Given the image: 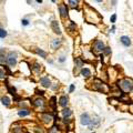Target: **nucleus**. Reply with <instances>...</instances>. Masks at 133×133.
Wrapping results in <instances>:
<instances>
[{
    "label": "nucleus",
    "mask_w": 133,
    "mask_h": 133,
    "mask_svg": "<svg viewBox=\"0 0 133 133\" xmlns=\"http://www.w3.org/2000/svg\"><path fill=\"white\" fill-rule=\"evenodd\" d=\"M85 20H87L89 23H99L100 20H101V18H100V16L98 15V12L95 11V10L91 9L90 7H87V9H85Z\"/></svg>",
    "instance_id": "obj_1"
},
{
    "label": "nucleus",
    "mask_w": 133,
    "mask_h": 133,
    "mask_svg": "<svg viewBox=\"0 0 133 133\" xmlns=\"http://www.w3.org/2000/svg\"><path fill=\"white\" fill-rule=\"evenodd\" d=\"M118 85L124 93H129L133 88V82L130 79H123V80H121V81H119Z\"/></svg>",
    "instance_id": "obj_2"
},
{
    "label": "nucleus",
    "mask_w": 133,
    "mask_h": 133,
    "mask_svg": "<svg viewBox=\"0 0 133 133\" xmlns=\"http://www.w3.org/2000/svg\"><path fill=\"white\" fill-rule=\"evenodd\" d=\"M7 63L10 67H15L17 63V53L16 52H10L7 57Z\"/></svg>",
    "instance_id": "obj_3"
},
{
    "label": "nucleus",
    "mask_w": 133,
    "mask_h": 133,
    "mask_svg": "<svg viewBox=\"0 0 133 133\" xmlns=\"http://www.w3.org/2000/svg\"><path fill=\"white\" fill-rule=\"evenodd\" d=\"M91 120L92 119L90 118L89 113H82L81 116H80V123L82 124V125H90Z\"/></svg>",
    "instance_id": "obj_4"
},
{
    "label": "nucleus",
    "mask_w": 133,
    "mask_h": 133,
    "mask_svg": "<svg viewBox=\"0 0 133 133\" xmlns=\"http://www.w3.org/2000/svg\"><path fill=\"white\" fill-rule=\"evenodd\" d=\"M93 49H94L95 52L100 53V52H103L105 47H104V43L101 40H97V41L94 42V44H93Z\"/></svg>",
    "instance_id": "obj_5"
},
{
    "label": "nucleus",
    "mask_w": 133,
    "mask_h": 133,
    "mask_svg": "<svg viewBox=\"0 0 133 133\" xmlns=\"http://www.w3.org/2000/svg\"><path fill=\"white\" fill-rule=\"evenodd\" d=\"M59 12H60V16L62 18L68 17V8H67V6H65L64 3L59 5Z\"/></svg>",
    "instance_id": "obj_6"
},
{
    "label": "nucleus",
    "mask_w": 133,
    "mask_h": 133,
    "mask_svg": "<svg viewBox=\"0 0 133 133\" xmlns=\"http://www.w3.org/2000/svg\"><path fill=\"white\" fill-rule=\"evenodd\" d=\"M40 118H41L42 121H43L44 123H47V124H49V123L52 122V116H51L49 113H42L41 115H40Z\"/></svg>",
    "instance_id": "obj_7"
},
{
    "label": "nucleus",
    "mask_w": 133,
    "mask_h": 133,
    "mask_svg": "<svg viewBox=\"0 0 133 133\" xmlns=\"http://www.w3.org/2000/svg\"><path fill=\"white\" fill-rule=\"evenodd\" d=\"M120 42L123 44L124 47H130L131 46V39L128 36H122L120 38Z\"/></svg>",
    "instance_id": "obj_8"
},
{
    "label": "nucleus",
    "mask_w": 133,
    "mask_h": 133,
    "mask_svg": "<svg viewBox=\"0 0 133 133\" xmlns=\"http://www.w3.org/2000/svg\"><path fill=\"white\" fill-rule=\"evenodd\" d=\"M40 84L44 88H49L51 85V82H50V79L48 77H43L40 79Z\"/></svg>",
    "instance_id": "obj_9"
},
{
    "label": "nucleus",
    "mask_w": 133,
    "mask_h": 133,
    "mask_svg": "<svg viewBox=\"0 0 133 133\" xmlns=\"http://www.w3.org/2000/svg\"><path fill=\"white\" fill-rule=\"evenodd\" d=\"M51 28H52V30L54 31V33L61 34L60 27H59V24H58V22H57V21H52V22H51Z\"/></svg>",
    "instance_id": "obj_10"
},
{
    "label": "nucleus",
    "mask_w": 133,
    "mask_h": 133,
    "mask_svg": "<svg viewBox=\"0 0 133 133\" xmlns=\"http://www.w3.org/2000/svg\"><path fill=\"white\" fill-rule=\"evenodd\" d=\"M68 102H69V99H68V97H65V95H62V97L59 99V104H60L61 106H63V108H65V106L68 105Z\"/></svg>",
    "instance_id": "obj_11"
},
{
    "label": "nucleus",
    "mask_w": 133,
    "mask_h": 133,
    "mask_svg": "<svg viewBox=\"0 0 133 133\" xmlns=\"http://www.w3.org/2000/svg\"><path fill=\"white\" fill-rule=\"evenodd\" d=\"M18 114H19V116H21V118H23V116H27L30 114V111L28 109H26V108H22V109H20L19 111H18Z\"/></svg>",
    "instance_id": "obj_12"
},
{
    "label": "nucleus",
    "mask_w": 133,
    "mask_h": 133,
    "mask_svg": "<svg viewBox=\"0 0 133 133\" xmlns=\"http://www.w3.org/2000/svg\"><path fill=\"white\" fill-rule=\"evenodd\" d=\"M33 105L37 106V108L43 106V105H44V100H43V99H40V98H38V99H36V100L33 101Z\"/></svg>",
    "instance_id": "obj_13"
},
{
    "label": "nucleus",
    "mask_w": 133,
    "mask_h": 133,
    "mask_svg": "<svg viewBox=\"0 0 133 133\" xmlns=\"http://www.w3.org/2000/svg\"><path fill=\"white\" fill-rule=\"evenodd\" d=\"M80 74L84 78H89L90 75H91V71L87 68H83V69H81V71H80Z\"/></svg>",
    "instance_id": "obj_14"
},
{
    "label": "nucleus",
    "mask_w": 133,
    "mask_h": 133,
    "mask_svg": "<svg viewBox=\"0 0 133 133\" xmlns=\"http://www.w3.org/2000/svg\"><path fill=\"white\" fill-rule=\"evenodd\" d=\"M61 113H62L63 118H68V116H70L71 114H72V111H71L70 109H68V108H65V109H63L62 111H61Z\"/></svg>",
    "instance_id": "obj_15"
},
{
    "label": "nucleus",
    "mask_w": 133,
    "mask_h": 133,
    "mask_svg": "<svg viewBox=\"0 0 133 133\" xmlns=\"http://www.w3.org/2000/svg\"><path fill=\"white\" fill-rule=\"evenodd\" d=\"M60 43H61V41L59 39H54V40H52V42H51V46H52L53 49H58Z\"/></svg>",
    "instance_id": "obj_16"
},
{
    "label": "nucleus",
    "mask_w": 133,
    "mask_h": 133,
    "mask_svg": "<svg viewBox=\"0 0 133 133\" xmlns=\"http://www.w3.org/2000/svg\"><path fill=\"white\" fill-rule=\"evenodd\" d=\"M1 102H2V104H3L5 106H9V105H10V102H11V101H10L9 98L5 95V97L1 98Z\"/></svg>",
    "instance_id": "obj_17"
},
{
    "label": "nucleus",
    "mask_w": 133,
    "mask_h": 133,
    "mask_svg": "<svg viewBox=\"0 0 133 133\" xmlns=\"http://www.w3.org/2000/svg\"><path fill=\"white\" fill-rule=\"evenodd\" d=\"M34 52L38 53L39 56H41L42 58H47V54H48V53H47L46 51L41 50V49H34Z\"/></svg>",
    "instance_id": "obj_18"
},
{
    "label": "nucleus",
    "mask_w": 133,
    "mask_h": 133,
    "mask_svg": "<svg viewBox=\"0 0 133 133\" xmlns=\"http://www.w3.org/2000/svg\"><path fill=\"white\" fill-rule=\"evenodd\" d=\"M69 1V6L71 8H77L78 3H79V0H68Z\"/></svg>",
    "instance_id": "obj_19"
},
{
    "label": "nucleus",
    "mask_w": 133,
    "mask_h": 133,
    "mask_svg": "<svg viewBox=\"0 0 133 133\" xmlns=\"http://www.w3.org/2000/svg\"><path fill=\"white\" fill-rule=\"evenodd\" d=\"M32 70H33L34 72L39 73V72H40V71H41V65H39L38 63H34V64H33V67H32Z\"/></svg>",
    "instance_id": "obj_20"
},
{
    "label": "nucleus",
    "mask_w": 133,
    "mask_h": 133,
    "mask_svg": "<svg viewBox=\"0 0 133 133\" xmlns=\"http://www.w3.org/2000/svg\"><path fill=\"white\" fill-rule=\"evenodd\" d=\"M6 37H7V31H6L3 28H1V29H0V38H1V39H5Z\"/></svg>",
    "instance_id": "obj_21"
},
{
    "label": "nucleus",
    "mask_w": 133,
    "mask_h": 133,
    "mask_svg": "<svg viewBox=\"0 0 133 133\" xmlns=\"http://www.w3.org/2000/svg\"><path fill=\"white\" fill-rule=\"evenodd\" d=\"M75 63H77L78 68H82V67H83V62L80 60L79 58H75Z\"/></svg>",
    "instance_id": "obj_22"
},
{
    "label": "nucleus",
    "mask_w": 133,
    "mask_h": 133,
    "mask_svg": "<svg viewBox=\"0 0 133 133\" xmlns=\"http://www.w3.org/2000/svg\"><path fill=\"white\" fill-rule=\"evenodd\" d=\"M103 53H104V54H105V56H109L110 53H111V49H110L109 47H105V49H104Z\"/></svg>",
    "instance_id": "obj_23"
},
{
    "label": "nucleus",
    "mask_w": 133,
    "mask_h": 133,
    "mask_svg": "<svg viewBox=\"0 0 133 133\" xmlns=\"http://www.w3.org/2000/svg\"><path fill=\"white\" fill-rule=\"evenodd\" d=\"M110 21H111L112 23H114V22L116 21V15H115V13H113V15L111 16V18H110Z\"/></svg>",
    "instance_id": "obj_24"
},
{
    "label": "nucleus",
    "mask_w": 133,
    "mask_h": 133,
    "mask_svg": "<svg viewBox=\"0 0 133 133\" xmlns=\"http://www.w3.org/2000/svg\"><path fill=\"white\" fill-rule=\"evenodd\" d=\"M21 24L22 26H28V24H29V20L28 19H22L21 20Z\"/></svg>",
    "instance_id": "obj_25"
},
{
    "label": "nucleus",
    "mask_w": 133,
    "mask_h": 133,
    "mask_svg": "<svg viewBox=\"0 0 133 133\" xmlns=\"http://www.w3.org/2000/svg\"><path fill=\"white\" fill-rule=\"evenodd\" d=\"M49 133H58V129H57V126H52V128L50 129V132Z\"/></svg>",
    "instance_id": "obj_26"
},
{
    "label": "nucleus",
    "mask_w": 133,
    "mask_h": 133,
    "mask_svg": "<svg viewBox=\"0 0 133 133\" xmlns=\"http://www.w3.org/2000/svg\"><path fill=\"white\" fill-rule=\"evenodd\" d=\"M5 73H3V69L2 68H1V69H0V78H1V79H3V78H5Z\"/></svg>",
    "instance_id": "obj_27"
},
{
    "label": "nucleus",
    "mask_w": 133,
    "mask_h": 133,
    "mask_svg": "<svg viewBox=\"0 0 133 133\" xmlns=\"http://www.w3.org/2000/svg\"><path fill=\"white\" fill-rule=\"evenodd\" d=\"M73 91H74V84H71L70 88H69V92H70V93H72Z\"/></svg>",
    "instance_id": "obj_28"
},
{
    "label": "nucleus",
    "mask_w": 133,
    "mask_h": 133,
    "mask_svg": "<svg viewBox=\"0 0 133 133\" xmlns=\"http://www.w3.org/2000/svg\"><path fill=\"white\" fill-rule=\"evenodd\" d=\"M64 61H65V57L64 56H62V57L59 58V62H64Z\"/></svg>",
    "instance_id": "obj_29"
},
{
    "label": "nucleus",
    "mask_w": 133,
    "mask_h": 133,
    "mask_svg": "<svg viewBox=\"0 0 133 133\" xmlns=\"http://www.w3.org/2000/svg\"><path fill=\"white\" fill-rule=\"evenodd\" d=\"M36 1H37L38 3H41V2H42V0H36Z\"/></svg>",
    "instance_id": "obj_30"
},
{
    "label": "nucleus",
    "mask_w": 133,
    "mask_h": 133,
    "mask_svg": "<svg viewBox=\"0 0 133 133\" xmlns=\"http://www.w3.org/2000/svg\"><path fill=\"white\" fill-rule=\"evenodd\" d=\"M95 1H97V2H102L103 0H95Z\"/></svg>",
    "instance_id": "obj_31"
},
{
    "label": "nucleus",
    "mask_w": 133,
    "mask_h": 133,
    "mask_svg": "<svg viewBox=\"0 0 133 133\" xmlns=\"http://www.w3.org/2000/svg\"><path fill=\"white\" fill-rule=\"evenodd\" d=\"M51 1H52V2H56V0H51Z\"/></svg>",
    "instance_id": "obj_32"
}]
</instances>
